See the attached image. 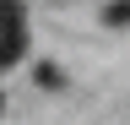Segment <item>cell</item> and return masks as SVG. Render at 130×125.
Instances as JSON below:
<instances>
[{"label": "cell", "mask_w": 130, "mask_h": 125, "mask_svg": "<svg viewBox=\"0 0 130 125\" xmlns=\"http://www.w3.org/2000/svg\"><path fill=\"white\" fill-rule=\"evenodd\" d=\"M22 54H27V27H6V33H0V71L16 65Z\"/></svg>", "instance_id": "cell-1"}, {"label": "cell", "mask_w": 130, "mask_h": 125, "mask_svg": "<svg viewBox=\"0 0 130 125\" xmlns=\"http://www.w3.org/2000/svg\"><path fill=\"white\" fill-rule=\"evenodd\" d=\"M6 27H27V6L22 0H0V33Z\"/></svg>", "instance_id": "cell-2"}, {"label": "cell", "mask_w": 130, "mask_h": 125, "mask_svg": "<svg viewBox=\"0 0 130 125\" xmlns=\"http://www.w3.org/2000/svg\"><path fill=\"white\" fill-rule=\"evenodd\" d=\"M103 22H108V27H125V0H114V6L103 11Z\"/></svg>", "instance_id": "cell-3"}, {"label": "cell", "mask_w": 130, "mask_h": 125, "mask_svg": "<svg viewBox=\"0 0 130 125\" xmlns=\"http://www.w3.org/2000/svg\"><path fill=\"white\" fill-rule=\"evenodd\" d=\"M38 82H43V87H60L65 76H60V65H38Z\"/></svg>", "instance_id": "cell-4"}]
</instances>
